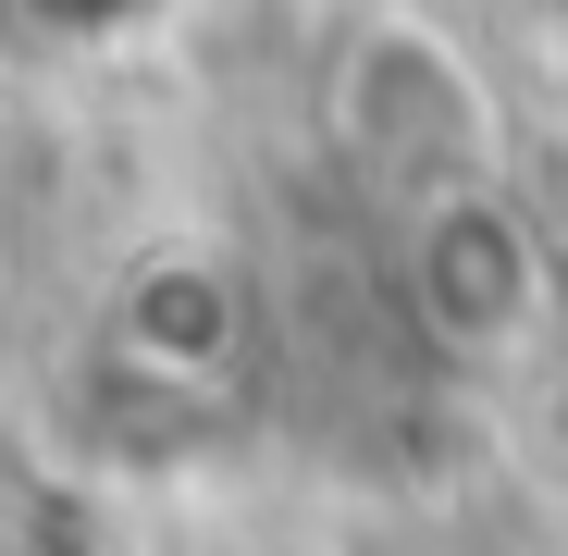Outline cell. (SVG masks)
<instances>
[{"label":"cell","instance_id":"cell-2","mask_svg":"<svg viewBox=\"0 0 568 556\" xmlns=\"http://www.w3.org/2000/svg\"><path fill=\"white\" fill-rule=\"evenodd\" d=\"M396 260H408V310L445 346H469V358L519 346L544 322V235H531V211L495 173H457V185L396 199Z\"/></svg>","mask_w":568,"mask_h":556},{"label":"cell","instance_id":"cell-1","mask_svg":"<svg viewBox=\"0 0 568 556\" xmlns=\"http://www.w3.org/2000/svg\"><path fill=\"white\" fill-rule=\"evenodd\" d=\"M334 149L371 173V199H420V185H457V173H495V100L420 13H371L346 50H334Z\"/></svg>","mask_w":568,"mask_h":556}]
</instances>
